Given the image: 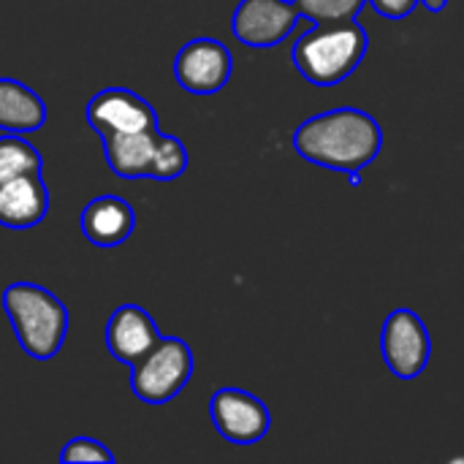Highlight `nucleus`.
<instances>
[{
  "label": "nucleus",
  "instance_id": "1",
  "mask_svg": "<svg viewBox=\"0 0 464 464\" xmlns=\"http://www.w3.org/2000/svg\"><path fill=\"white\" fill-rule=\"evenodd\" d=\"M294 150L313 166L348 174L356 188L362 185V171L383 150V128L364 109H329L294 130Z\"/></svg>",
  "mask_w": 464,
  "mask_h": 464
},
{
  "label": "nucleus",
  "instance_id": "2",
  "mask_svg": "<svg viewBox=\"0 0 464 464\" xmlns=\"http://www.w3.org/2000/svg\"><path fill=\"white\" fill-rule=\"evenodd\" d=\"M370 35L359 19L318 22L307 30L291 52L296 71L315 87L343 84L367 57Z\"/></svg>",
  "mask_w": 464,
  "mask_h": 464
},
{
  "label": "nucleus",
  "instance_id": "3",
  "mask_svg": "<svg viewBox=\"0 0 464 464\" xmlns=\"http://www.w3.org/2000/svg\"><path fill=\"white\" fill-rule=\"evenodd\" d=\"M0 304L19 348L30 359L49 362L60 353L68 334V310L49 288L38 283H11L3 288Z\"/></svg>",
  "mask_w": 464,
  "mask_h": 464
},
{
  "label": "nucleus",
  "instance_id": "4",
  "mask_svg": "<svg viewBox=\"0 0 464 464\" xmlns=\"http://www.w3.org/2000/svg\"><path fill=\"white\" fill-rule=\"evenodd\" d=\"M193 351L179 337H158V343L130 364V392L147 405L171 402L193 378Z\"/></svg>",
  "mask_w": 464,
  "mask_h": 464
},
{
  "label": "nucleus",
  "instance_id": "5",
  "mask_svg": "<svg viewBox=\"0 0 464 464\" xmlns=\"http://www.w3.org/2000/svg\"><path fill=\"white\" fill-rule=\"evenodd\" d=\"M381 353L394 378L416 381L432 359V337L427 324L413 310L397 307L383 324Z\"/></svg>",
  "mask_w": 464,
  "mask_h": 464
},
{
  "label": "nucleus",
  "instance_id": "6",
  "mask_svg": "<svg viewBox=\"0 0 464 464\" xmlns=\"http://www.w3.org/2000/svg\"><path fill=\"white\" fill-rule=\"evenodd\" d=\"M209 416L218 435L234 446H256L266 438L272 427L269 408L250 392L226 386L209 400Z\"/></svg>",
  "mask_w": 464,
  "mask_h": 464
},
{
  "label": "nucleus",
  "instance_id": "7",
  "mask_svg": "<svg viewBox=\"0 0 464 464\" xmlns=\"http://www.w3.org/2000/svg\"><path fill=\"white\" fill-rule=\"evenodd\" d=\"M234 73L231 49L218 38H193L174 57V79L193 95H212Z\"/></svg>",
  "mask_w": 464,
  "mask_h": 464
},
{
  "label": "nucleus",
  "instance_id": "8",
  "mask_svg": "<svg viewBox=\"0 0 464 464\" xmlns=\"http://www.w3.org/2000/svg\"><path fill=\"white\" fill-rule=\"evenodd\" d=\"M84 120L98 136H103V133H139V130H155L158 128L155 106L128 87H106V90L95 92L87 101Z\"/></svg>",
  "mask_w": 464,
  "mask_h": 464
},
{
  "label": "nucleus",
  "instance_id": "9",
  "mask_svg": "<svg viewBox=\"0 0 464 464\" xmlns=\"http://www.w3.org/2000/svg\"><path fill=\"white\" fill-rule=\"evenodd\" d=\"M296 22L299 11L294 0H239L234 8L231 33L245 46L269 49L283 44Z\"/></svg>",
  "mask_w": 464,
  "mask_h": 464
},
{
  "label": "nucleus",
  "instance_id": "10",
  "mask_svg": "<svg viewBox=\"0 0 464 464\" xmlns=\"http://www.w3.org/2000/svg\"><path fill=\"white\" fill-rule=\"evenodd\" d=\"M158 324L139 304H122L106 321V348L117 362L128 367L139 362L158 343Z\"/></svg>",
  "mask_w": 464,
  "mask_h": 464
},
{
  "label": "nucleus",
  "instance_id": "11",
  "mask_svg": "<svg viewBox=\"0 0 464 464\" xmlns=\"http://www.w3.org/2000/svg\"><path fill=\"white\" fill-rule=\"evenodd\" d=\"M49 212V188L41 174L14 177L0 185V226L11 231L35 228Z\"/></svg>",
  "mask_w": 464,
  "mask_h": 464
},
{
  "label": "nucleus",
  "instance_id": "12",
  "mask_svg": "<svg viewBox=\"0 0 464 464\" xmlns=\"http://www.w3.org/2000/svg\"><path fill=\"white\" fill-rule=\"evenodd\" d=\"M82 234L90 245L111 250L130 239L136 228V212L122 196H98L82 212Z\"/></svg>",
  "mask_w": 464,
  "mask_h": 464
},
{
  "label": "nucleus",
  "instance_id": "13",
  "mask_svg": "<svg viewBox=\"0 0 464 464\" xmlns=\"http://www.w3.org/2000/svg\"><path fill=\"white\" fill-rule=\"evenodd\" d=\"M46 122L44 98L19 79L0 76V130L3 133H33Z\"/></svg>",
  "mask_w": 464,
  "mask_h": 464
},
{
  "label": "nucleus",
  "instance_id": "14",
  "mask_svg": "<svg viewBox=\"0 0 464 464\" xmlns=\"http://www.w3.org/2000/svg\"><path fill=\"white\" fill-rule=\"evenodd\" d=\"M155 130H139V133H103V155L109 169L122 179H147L152 147H155Z\"/></svg>",
  "mask_w": 464,
  "mask_h": 464
},
{
  "label": "nucleus",
  "instance_id": "15",
  "mask_svg": "<svg viewBox=\"0 0 464 464\" xmlns=\"http://www.w3.org/2000/svg\"><path fill=\"white\" fill-rule=\"evenodd\" d=\"M41 171H44V158L24 139V133H3L0 136V185L14 177L41 174Z\"/></svg>",
  "mask_w": 464,
  "mask_h": 464
},
{
  "label": "nucleus",
  "instance_id": "16",
  "mask_svg": "<svg viewBox=\"0 0 464 464\" xmlns=\"http://www.w3.org/2000/svg\"><path fill=\"white\" fill-rule=\"evenodd\" d=\"M188 163H190V155H188L185 144L177 136L158 130L147 179H160V182L177 179V177H182L188 171Z\"/></svg>",
  "mask_w": 464,
  "mask_h": 464
},
{
  "label": "nucleus",
  "instance_id": "17",
  "mask_svg": "<svg viewBox=\"0 0 464 464\" xmlns=\"http://www.w3.org/2000/svg\"><path fill=\"white\" fill-rule=\"evenodd\" d=\"M367 0H294L299 16L310 19L313 24L318 22H345L356 19L362 14Z\"/></svg>",
  "mask_w": 464,
  "mask_h": 464
},
{
  "label": "nucleus",
  "instance_id": "18",
  "mask_svg": "<svg viewBox=\"0 0 464 464\" xmlns=\"http://www.w3.org/2000/svg\"><path fill=\"white\" fill-rule=\"evenodd\" d=\"M60 462L76 464V462H114V454L95 438H71L65 443V449L60 451Z\"/></svg>",
  "mask_w": 464,
  "mask_h": 464
},
{
  "label": "nucleus",
  "instance_id": "19",
  "mask_svg": "<svg viewBox=\"0 0 464 464\" xmlns=\"http://www.w3.org/2000/svg\"><path fill=\"white\" fill-rule=\"evenodd\" d=\"M367 3H372V8L386 19H405L419 5V0H367Z\"/></svg>",
  "mask_w": 464,
  "mask_h": 464
},
{
  "label": "nucleus",
  "instance_id": "20",
  "mask_svg": "<svg viewBox=\"0 0 464 464\" xmlns=\"http://www.w3.org/2000/svg\"><path fill=\"white\" fill-rule=\"evenodd\" d=\"M419 3H424V8L432 11V14H440L449 5V0H419Z\"/></svg>",
  "mask_w": 464,
  "mask_h": 464
}]
</instances>
